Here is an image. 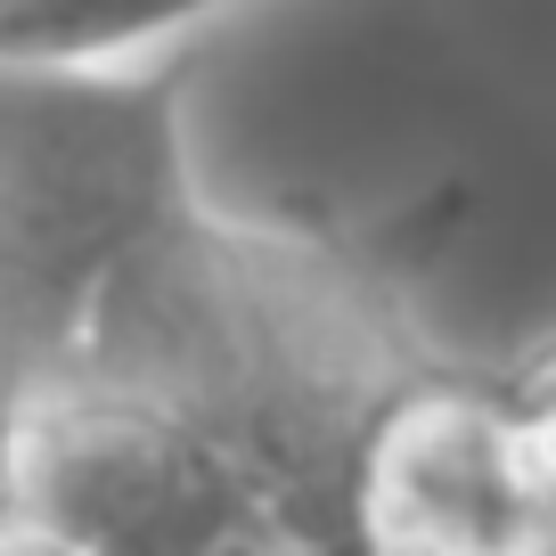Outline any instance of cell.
Instances as JSON below:
<instances>
[{"mask_svg": "<svg viewBox=\"0 0 556 556\" xmlns=\"http://www.w3.org/2000/svg\"><path fill=\"white\" fill-rule=\"evenodd\" d=\"M426 222L205 205L123 278L74 384L180 417L262 523L344 548V475L377 409L434 368L417 328Z\"/></svg>", "mask_w": 556, "mask_h": 556, "instance_id": "6da1fadb", "label": "cell"}, {"mask_svg": "<svg viewBox=\"0 0 556 556\" xmlns=\"http://www.w3.org/2000/svg\"><path fill=\"white\" fill-rule=\"evenodd\" d=\"M197 58H0V426L66 393L106 303L197 205Z\"/></svg>", "mask_w": 556, "mask_h": 556, "instance_id": "7a4b0ae2", "label": "cell"}, {"mask_svg": "<svg viewBox=\"0 0 556 556\" xmlns=\"http://www.w3.org/2000/svg\"><path fill=\"white\" fill-rule=\"evenodd\" d=\"M344 556H556V434L500 361L417 368L344 475Z\"/></svg>", "mask_w": 556, "mask_h": 556, "instance_id": "3957f363", "label": "cell"}, {"mask_svg": "<svg viewBox=\"0 0 556 556\" xmlns=\"http://www.w3.org/2000/svg\"><path fill=\"white\" fill-rule=\"evenodd\" d=\"M0 516L74 556H213L262 523L213 442L106 384H66L0 426Z\"/></svg>", "mask_w": 556, "mask_h": 556, "instance_id": "277c9868", "label": "cell"}, {"mask_svg": "<svg viewBox=\"0 0 556 556\" xmlns=\"http://www.w3.org/2000/svg\"><path fill=\"white\" fill-rule=\"evenodd\" d=\"M238 0H0V58L25 66H115L180 41Z\"/></svg>", "mask_w": 556, "mask_h": 556, "instance_id": "5b68a950", "label": "cell"}, {"mask_svg": "<svg viewBox=\"0 0 556 556\" xmlns=\"http://www.w3.org/2000/svg\"><path fill=\"white\" fill-rule=\"evenodd\" d=\"M500 377L516 384L523 401H532V409H540V426H548V434H556V328L540 336V344L507 352V361H500Z\"/></svg>", "mask_w": 556, "mask_h": 556, "instance_id": "8992f818", "label": "cell"}, {"mask_svg": "<svg viewBox=\"0 0 556 556\" xmlns=\"http://www.w3.org/2000/svg\"><path fill=\"white\" fill-rule=\"evenodd\" d=\"M213 556H344L328 540H303V532H278V523H245L238 540H222Z\"/></svg>", "mask_w": 556, "mask_h": 556, "instance_id": "52a82bcc", "label": "cell"}, {"mask_svg": "<svg viewBox=\"0 0 556 556\" xmlns=\"http://www.w3.org/2000/svg\"><path fill=\"white\" fill-rule=\"evenodd\" d=\"M0 556H74V548L50 540V532H34V523H17V516H0Z\"/></svg>", "mask_w": 556, "mask_h": 556, "instance_id": "ba28073f", "label": "cell"}]
</instances>
